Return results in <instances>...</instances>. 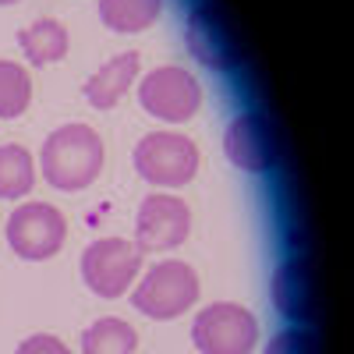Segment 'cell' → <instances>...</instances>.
I'll use <instances>...</instances> for the list:
<instances>
[{
  "label": "cell",
  "instance_id": "obj_9",
  "mask_svg": "<svg viewBox=\"0 0 354 354\" xmlns=\"http://www.w3.org/2000/svg\"><path fill=\"white\" fill-rule=\"evenodd\" d=\"M223 153L238 170H248V174L273 170L277 167V142H273V131L266 124V117L262 113L234 117L227 124V135H223Z\"/></svg>",
  "mask_w": 354,
  "mask_h": 354
},
{
  "label": "cell",
  "instance_id": "obj_19",
  "mask_svg": "<svg viewBox=\"0 0 354 354\" xmlns=\"http://www.w3.org/2000/svg\"><path fill=\"white\" fill-rule=\"evenodd\" d=\"M15 354H71L68 344L61 337H53V333H36V337H28L18 344Z\"/></svg>",
  "mask_w": 354,
  "mask_h": 354
},
{
  "label": "cell",
  "instance_id": "obj_8",
  "mask_svg": "<svg viewBox=\"0 0 354 354\" xmlns=\"http://www.w3.org/2000/svg\"><path fill=\"white\" fill-rule=\"evenodd\" d=\"M192 230V209L177 195H149L138 209L135 248L138 252H167L177 248Z\"/></svg>",
  "mask_w": 354,
  "mask_h": 354
},
{
  "label": "cell",
  "instance_id": "obj_6",
  "mask_svg": "<svg viewBox=\"0 0 354 354\" xmlns=\"http://www.w3.org/2000/svg\"><path fill=\"white\" fill-rule=\"evenodd\" d=\"M64 238H68V223L46 202H25L8 220V245L15 255H21L28 262L57 255Z\"/></svg>",
  "mask_w": 354,
  "mask_h": 354
},
{
  "label": "cell",
  "instance_id": "obj_18",
  "mask_svg": "<svg viewBox=\"0 0 354 354\" xmlns=\"http://www.w3.org/2000/svg\"><path fill=\"white\" fill-rule=\"evenodd\" d=\"M266 354H319L315 347V333L308 326H283L280 333L270 337Z\"/></svg>",
  "mask_w": 354,
  "mask_h": 354
},
{
  "label": "cell",
  "instance_id": "obj_15",
  "mask_svg": "<svg viewBox=\"0 0 354 354\" xmlns=\"http://www.w3.org/2000/svg\"><path fill=\"white\" fill-rule=\"evenodd\" d=\"M138 333L124 319H100L82 333V354H135Z\"/></svg>",
  "mask_w": 354,
  "mask_h": 354
},
{
  "label": "cell",
  "instance_id": "obj_5",
  "mask_svg": "<svg viewBox=\"0 0 354 354\" xmlns=\"http://www.w3.org/2000/svg\"><path fill=\"white\" fill-rule=\"evenodd\" d=\"M142 270V252L124 238H100L82 252L85 287L100 298H121Z\"/></svg>",
  "mask_w": 354,
  "mask_h": 354
},
{
  "label": "cell",
  "instance_id": "obj_16",
  "mask_svg": "<svg viewBox=\"0 0 354 354\" xmlns=\"http://www.w3.org/2000/svg\"><path fill=\"white\" fill-rule=\"evenodd\" d=\"M36 185V163L21 145H0V198H21Z\"/></svg>",
  "mask_w": 354,
  "mask_h": 354
},
{
  "label": "cell",
  "instance_id": "obj_12",
  "mask_svg": "<svg viewBox=\"0 0 354 354\" xmlns=\"http://www.w3.org/2000/svg\"><path fill=\"white\" fill-rule=\"evenodd\" d=\"M135 78H138V53L128 50L121 57H113V61H106L82 88H85V100L93 103L96 110H110L131 88Z\"/></svg>",
  "mask_w": 354,
  "mask_h": 354
},
{
  "label": "cell",
  "instance_id": "obj_14",
  "mask_svg": "<svg viewBox=\"0 0 354 354\" xmlns=\"http://www.w3.org/2000/svg\"><path fill=\"white\" fill-rule=\"evenodd\" d=\"M163 11V0H100V18L113 32H142Z\"/></svg>",
  "mask_w": 354,
  "mask_h": 354
},
{
  "label": "cell",
  "instance_id": "obj_7",
  "mask_svg": "<svg viewBox=\"0 0 354 354\" xmlns=\"http://www.w3.org/2000/svg\"><path fill=\"white\" fill-rule=\"evenodd\" d=\"M138 103L145 113L160 117V121L181 124L198 110L202 103V88L192 71L185 68H156L142 78L138 85Z\"/></svg>",
  "mask_w": 354,
  "mask_h": 354
},
{
  "label": "cell",
  "instance_id": "obj_11",
  "mask_svg": "<svg viewBox=\"0 0 354 354\" xmlns=\"http://www.w3.org/2000/svg\"><path fill=\"white\" fill-rule=\"evenodd\" d=\"M273 305L277 312L290 322V326H305L315 315L312 301V273L305 259H287L273 273Z\"/></svg>",
  "mask_w": 354,
  "mask_h": 354
},
{
  "label": "cell",
  "instance_id": "obj_3",
  "mask_svg": "<svg viewBox=\"0 0 354 354\" xmlns=\"http://www.w3.org/2000/svg\"><path fill=\"white\" fill-rule=\"evenodd\" d=\"M192 340L202 354H252L259 344V322L241 305L216 301L195 315Z\"/></svg>",
  "mask_w": 354,
  "mask_h": 354
},
{
  "label": "cell",
  "instance_id": "obj_17",
  "mask_svg": "<svg viewBox=\"0 0 354 354\" xmlns=\"http://www.w3.org/2000/svg\"><path fill=\"white\" fill-rule=\"evenodd\" d=\"M32 100V78L15 61H0V117H18L25 113Z\"/></svg>",
  "mask_w": 354,
  "mask_h": 354
},
{
  "label": "cell",
  "instance_id": "obj_2",
  "mask_svg": "<svg viewBox=\"0 0 354 354\" xmlns=\"http://www.w3.org/2000/svg\"><path fill=\"white\" fill-rule=\"evenodd\" d=\"M195 301H198V277L188 262L177 259L156 262L153 270H145V277L131 294V305L149 319H177Z\"/></svg>",
  "mask_w": 354,
  "mask_h": 354
},
{
  "label": "cell",
  "instance_id": "obj_10",
  "mask_svg": "<svg viewBox=\"0 0 354 354\" xmlns=\"http://www.w3.org/2000/svg\"><path fill=\"white\" fill-rule=\"evenodd\" d=\"M188 50H192V57L198 64L213 68V71H230V68H238V61H241L230 28L209 8H195L188 15Z\"/></svg>",
  "mask_w": 354,
  "mask_h": 354
},
{
  "label": "cell",
  "instance_id": "obj_1",
  "mask_svg": "<svg viewBox=\"0 0 354 354\" xmlns=\"http://www.w3.org/2000/svg\"><path fill=\"white\" fill-rule=\"evenodd\" d=\"M103 170V142L88 124H64L43 142V177L61 192H82Z\"/></svg>",
  "mask_w": 354,
  "mask_h": 354
},
{
  "label": "cell",
  "instance_id": "obj_4",
  "mask_svg": "<svg viewBox=\"0 0 354 354\" xmlns=\"http://www.w3.org/2000/svg\"><path fill=\"white\" fill-rule=\"evenodd\" d=\"M135 170L149 185H188L198 170V149L177 131H153L135 145Z\"/></svg>",
  "mask_w": 354,
  "mask_h": 354
},
{
  "label": "cell",
  "instance_id": "obj_13",
  "mask_svg": "<svg viewBox=\"0 0 354 354\" xmlns=\"http://www.w3.org/2000/svg\"><path fill=\"white\" fill-rule=\"evenodd\" d=\"M18 43H21L28 61H32L36 68H43V64L61 61V57L68 53V28L61 21H53V18H39V21L21 28Z\"/></svg>",
  "mask_w": 354,
  "mask_h": 354
},
{
  "label": "cell",
  "instance_id": "obj_20",
  "mask_svg": "<svg viewBox=\"0 0 354 354\" xmlns=\"http://www.w3.org/2000/svg\"><path fill=\"white\" fill-rule=\"evenodd\" d=\"M0 4H15V0H0Z\"/></svg>",
  "mask_w": 354,
  "mask_h": 354
}]
</instances>
